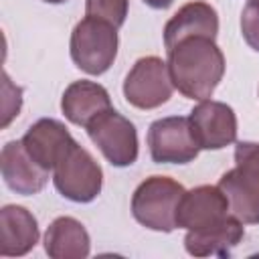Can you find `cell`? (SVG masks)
Segmentation results:
<instances>
[{
    "mask_svg": "<svg viewBox=\"0 0 259 259\" xmlns=\"http://www.w3.org/2000/svg\"><path fill=\"white\" fill-rule=\"evenodd\" d=\"M85 130L89 140L99 148L111 166L125 168L138 160L140 144L136 125L113 107L99 113Z\"/></svg>",
    "mask_w": 259,
    "mask_h": 259,
    "instance_id": "cell-6",
    "label": "cell"
},
{
    "mask_svg": "<svg viewBox=\"0 0 259 259\" xmlns=\"http://www.w3.org/2000/svg\"><path fill=\"white\" fill-rule=\"evenodd\" d=\"M146 140L156 164H188L200 152L190 119L184 115H170L152 121Z\"/></svg>",
    "mask_w": 259,
    "mask_h": 259,
    "instance_id": "cell-8",
    "label": "cell"
},
{
    "mask_svg": "<svg viewBox=\"0 0 259 259\" xmlns=\"http://www.w3.org/2000/svg\"><path fill=\"white\" fill-rule=\"evenodd\" d=\"M168 53V73L174 89L184 97L210 99L225 75V55L214 38L190 36L180 40Z\"/></svg>",
    "mask_w": 259,
    "mask_h": 259,
    "instance_id": "cell-1",
    "label": "cell"
},
{
    "mask_svg": "<svg viewBox=\"0 0 259 259\" xmlns=\"http://www.w3.org/2000/svg\"><path fill=\"white\" fill-rule=\"evenodd\" d=\"M219 34V14L217 10L202 0L186 2L178 12L164 24V47L170 51L180 40L190 36H208L217 38Z\"/></svg>",
    "mask_w": 259,
    "mask_h": 259,
    "instance_id": "cell-13",
    "label": "cell"
},
{
    "mask_svg": "<svg viewBox=\"0 0 259 259\" xmlns=\"http://www.w3.org/2000/svg\"><path fill=\"white\" fill-rule=\"evenodd\" d=\"M42 2H49V4H63V2H67V0H42Z\"/></svg>",
    "mask_w": 259,
    "mask_h": 259,
    "instance_id": "cell-21",
    "label": "cell"
},
{
    "mask_svg": "<svg viewBox=\"0 0 259 259\" xmlns=\"http://www.w3.org/2000/svg\"><path fill=\"white\" fill-rule=\"evenodd\" d=\"M20 140L30 158L47 170H53L61 156L75 142L67 125L53 117H40L38 121H34Z\"/></svg>",
    "mask_w": 259,
    "mask_h": 259,
    "instance_id": "cell-12",
    "label": "cell"
},
{
    "mask_svg": "<svg viewBox=\"0 0 259 259\" xmlns=\"http://www.w3.org/2000/svg\"><path fill=\"white\" fill-rule=\"evenodd\" d=\"M188 119L200 150H223L237 140L235 109L223 101H198V105L192 107Z\"/></svg>",
    "mask_w": 259,
    "mask_h": 259,
    "instance_id": "cell-9",
    "label": "cell"
},
{
    "mask_svg": "<svg viewBox=\"0 0 259 259\" xmlns=\"http://www.w3.org/2000/svg\"><path fill=\"white\" fill-rule=\"evenodd\" d=\"M117 47V28L111 22L93 16L79 20L69 40V53L75 67L87 75H103L113 65Z\"/></svg>",
    "mask_w": 259,
    "mask_h": 259,
    "instance_id": "cell-4",
    "label": "cell"
},
{
    "mask_svg": "<svg viewBox=\"0 0 259 259\" xmlns=\"http://www.w3.org/2000/svg\"><path fill=\"white\" fill-rule=\"evenodd\" d=\"M229 217V200L225 192L219 188V184H200L192 190H186L180 198L176 225L186 231H204L225 223Z\"/></svg>",
    "mask_w": 259,
    "mask_h": 259,
    "instance_id": "cell-10",
    "label": "cell"
},
{
    "mask_svg": "<svg viewBox=\"0 0 259 259\" xmlns=\"http://www.w3.org/2000/svg\"><path fill=\"white\" fill-rule=\"evenodd\" d=\"M241 34L245 42L259 53V2H249L241 12Z\"/></svg>",
    "mask_w": 259,
    "mask_h": 259,
    "instance_id": "cell-19",
    "label": "cell"
},
{
    "mask_svg": "<svg viewBox=\"0 0 259 259\" xmlns=\"http://www.w3.org/2000/svg\"><path fill=\"white\" fill-rule=\"evenodd\" d=\"M36 217L20 206L6 204L0 210V253L4 257H22L38 243Z\"/></svg>",
    "mask_w": 259,
    "mask_h": 259,
    "instance_id": "cell-14",
    "label": "cell"
},
{
    "mask_svg": "<svg viewBox=\"0 0 259 259\" xmlns=\"http://www.w3.org/2000/svg\"><path fill=\"white\" fill-rule=\"evenodd\" d=\"M174 85L168 63L156 55L142 57L127 71L123 81V97L138 109H156L172 97Z\"/></svg>",
    "mask_w": 259,
    "mask_h": 259,
    "instance_id": "cell-7",
    "label": "cell"
},
{
    "mask_svg": "<svg viewBox=\"0 0 259 259\" xmlns=\"http://www.w3.org/2000/svg\"><path fill=\"white\" fill-rule=\"evenodd\" d=\"M231 214L243 225H259V144L237 142L235 168L219 178Z\"/></svg>",
    "mask_w": 259,
    "mask_h": 259,
    "instance_id": "cell-2",
    "label": "cell"
},
{
    "mask_svg": "<svg viewBox=\"0 0 259 259\" xmlns=\"http://www.w3.org/2000/svg\"><path fill=\"white\" fill-rule=\"evenodd\" d=\"M53 182L61 196L71 202H91L101 194L103 170L99 162L77 142L61 156L53 168Z\"/></svg>",
    "mask_w": 259,
    "mask_h": 259,
    "instance_id": "cell-5",
    "label": "cell"
},
{
    "mask_svg": "<svg viewBox=\"0 0 259 259\" xmlns=\"http://www.w3.org/2000/svg\"><path fill=\"white\" fill-rule=\"evenodd\" d=\"M42 243L51 259H85L91 253L89 233L73 217H57L47 227Z\"/></svg>",
    "mask_w": 259,
    "mask_h": 259,
    "instance_id": "cell-17",
    "label": "cell"
},
{
    "mask_svg": "<svg viewBox=\"0 0 259 259\" xmlns=\"http://www.w3.org/2000/svg\"><path fill=\"white\" fill-rule=\"evenodd\" d=\"M61 109L71 123L87 127L99 113L111 109V97L103 85L79 79L67 85L61 97Z\"/></svg>",
    "mask_w": 259,
    "mask_h": 259,
    "instance_id": "cell-15",
    "label": "cell"
},
{
    "mask_svg": "<svg viewBox=\"0 0 259 259\" xmlns=\"http://www.w3.org/2000/svg\"><path fill=\"white\" fill-rule=\"evenodd\" d=\"M0 170L4 184L22 196L40 192L49 182V172H51L30 158V154L22 146V140H12L2 146Z\"/></svg>",
    "mask_w": 259,
    "mask_h": 259,
    "instance_id": "cell-11",
    "label": "cell"
},
{
    "mask_svg": "<svg viewBox=\"0 0 259 259\" xmlns=\"http://www.w3.org/2000/svg\"><path fill=\"white\" fill-rule=\"evenodd\" d=\"M130 10V0H85V16L101 18L119 28Z\"/></svg>",
    "mask_w": 259,
    "mask_h": 259,
    "instance_id": "cell-18",
    "label": "cell"
},
{
    "mask_svg": "<svg viewBox=\"0 0 259 259\" xmlns=\"http://www.w3.org/2000/svg\"><path fill=\"white\" fill-rule=\"evenodd\" d=\"M174 0H144V4H148L150 8H156V10H164L172 4Z\"/></svg>",
    "mask_w": 259,
    "mask_h": 259,
    "instance_id": "cell-20",
    "label": "cell"
},
{
    "mask_svg": "<svg viewBox=\"0 0 259 259\" xmlns=\"http://www.w3.org/2000/svg\"><path fill=\"white\" fill-rule=\"evenodd\" d=\"M249 2H259V0H249Z\"/></svg>",
    "mask_w": 259,
    "mask_h": 259,
    "instance_id": "cell-22",
    "label": "cell"
},
{
    "mask_svg": "<svg viewBox=\"0 0 259 259\" xmlns=\"http://www.w3.org/2000/svg\"><path fill=\"white\" fill-rule=\"evenodd\" d=\"M184 186L170 178L154 174L138 184L132 194V214L134 219L158 233H172L176 225V212L180 198L184 196Z\"/></svg>",
    "mask_w": 259,
    "mask_h": 259,
    "instance_id": "cell-3",
    "label": "cell"
},
{
    "mask_svg": "<svg viewBox=\"0 0 259 259\" xmlns=\"http://www.w3.org/2000/svg\"><path fill=\"white\" fill-rule=\"evenodd\" d=\"M243 223L231 214L217 227L204 231H188L184 237V249L192 257H229L233 249L243 241Z\"/></svg>",
    "mask_w": 259,
    "mask_h": 259,
    "instance_id": "cell-16",
    "label": "cell"
}]
</instances>
